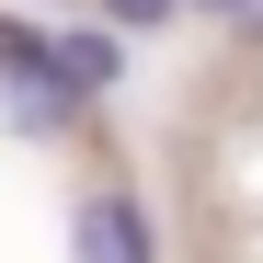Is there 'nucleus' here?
I'll return each mask as SVG.
<instances>
[{
  "mask_svg": "<svg viewBox=\"0 0 263 263\" xmlns=\"http://www.w3.org/2000/svg\"><path fill=\"white\" fill-rule=\"evenodd\" d=\"M80 263H149L138 206H126V195H92V206H80Z\"/></svg>",
  "mask_w": 263,
  "mask_h": 263,
  "instance_id": "nucleus-3",
  "label": "nucleus"
},
{
  "mask_svg": "<svg viewBox=\"0 0 263 263\" xmlns=\"http://www.w3.org/2000/svg\"><path fill=\"white\" fill-rule=\"evenodd\" d=\"M240 23H263V0H252V12H240Z\"/></svg>",
  "mask_w": 263,
  "mask_h": 263,
  "instance_id": "nucleus-6",
  "label": "nucleus"
},
{
  "mask_svg": "<svg viewBox=\"0 0 263 263\" xmlns=\"http://www.w3.org/2000/svg\"><path fill=\"white\" fill-rule=\"evenodd\" d=\"M46 69L92 103V92H115V80H126V34H115V23H69V34H46Z\"/></svg>",
  "mask_w": 263,
  "mask_h": 263,
  "instance_id": "nucleus-2",
  "label": "nucleus"
},
{
  "mask_svg": "<svg viewBox=\"0 0 263 263\" xmlns=\"http://www.w3.org/2000/svg\"><path fill=\"white\" fill-rule=\"evenodd\" d=\"M0 115L12 126H69L80 115V92L46 69V34L34 23H0Z\"/></svg>",
  "mask_w": 263,
  "mask_h": 263,
  "instance_id": "nucleus-1",
  "label": "nucleus"
},
{
  "mask_svg": "<svg viewBox=\"0 0 263 263\" xmlns=\"http://www.w3.org/2000/svg\"><path fill=\"white\" fill-rule=\"evenodd\" d=\"M103 12H115V34H149V23H172V12H183V0H103Z\"/></svg>",
  "mask_w": 263,
  "mask_h": 263,
  "instance_id": "nucleus-4",
  "label": "nucleus"
},
{
  "mask_svg": "<svg viewBox=\"0 0 263 263\" xmlns=\"http://www.w3.org/2000/svg\"><path fill=\"white\" fill-rule=\"evenodd\" d=\"M195 12H252V0H195Z\"/></svg>",
  "mask_w": 263,
  "mask_h": 263,
  "instance_id": "nucleus-5",
  "label": "nucleus"
}]
</instances>
